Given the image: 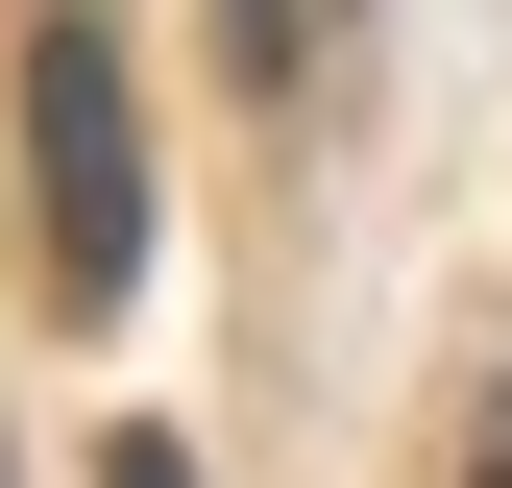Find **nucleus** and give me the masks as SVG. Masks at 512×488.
I'll return each mask as SVG.
<instances>
[{
  "label": "nucleus",
  "instance_id": "1",
  "mask_svg": "<svg viewBox=\"0 0 512 488\" xmlns=\"http://www.w3.org/2000/svg\"><path fill=\"white\" fill-rule=\"evenodd\" d=\"M25 220H49L74 318L147 293V74H122V25H25Z\"/></svg>",
  "mask_w": 512,
  "mask_h": 488
},
{
  "label": "nucleus",
  "instance_id": "2",
  "mask_svg": "<svg viewBox=\"0 0 512 488\" xmlns=\"http://www.w3.org/2000/svg\"><path fill=\"white\" fill-rule=\"evenodd\" d=\"M220 25H244V74L293 98V49H317V0H220Z\"/></svg>",
  "mask_w": 512,
  "mask_h": 488
},
{
  "label": "nucleus",
  "instance_id": "3",
  "mask_svg": "<svg viewBox=\"0 0 512 488\" xmlns=\"http://www.w3.org/2000/svg\"><path fill=\"white\" fill-rule=\"evenodd\" d=\"M98 488H196V464H171V440H98Z\"/></svg>",
  "mask_w": 512,
  "mask_h": 488
}]
</instances>
